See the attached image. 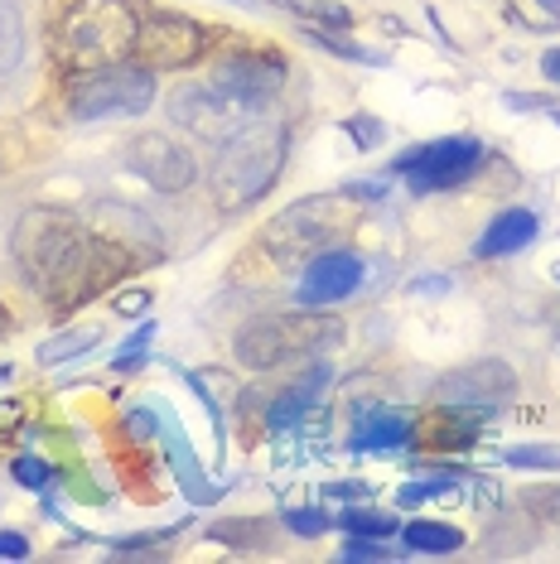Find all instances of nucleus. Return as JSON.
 I'll use <instances>...</instances> for the list:
<instances>
[{
	"label": "nucleus",
	"instance_id": "obj_1",
	"mask_svg": "<svg viewBox=\"0 0 560 564\" xmlns=\"http://www.w3.org/2000/svg\"><path fill=\"white\" fill-rule=\"evenodd\" d=\"M10 256H15L20 275L30 280L44 300L58 310L87 304L97 290H107L126 265H131V247L87 232L73 213L63 208H30L10 232Z\"/></svg>",
	"mask_w": 560,
	"mask_h": 564
},
{
	"label": "nucleus",
	"instance_id": "obj_2",
	"mask_svg": "<svg viewBox=\"0 0 560 564\" xmlns=\"http://www.w3.org/2000/svg\"><path fill=\"white\" fill-rule=\"evenodd\" d=\"M290 160V131L286 126H241L237 135L223 140L218 160H213L208 188L223 213H247L276 188L280 170Z\"/></svg>",
	"mask_w": 560,
	"mask_h": 564
},
{
	"label": "nucleus",
	"instance_id": "obj_3",
	"mask_svg": "<svg viewBox=\"0 0 560 564\" xmlns=\"http://www.w3.org/2000/svg\"><path fill=\"white\" fill-rule=\"evenodd\" d=\"M363 203L358 188H334V194H310L300 203H290L286 213H276L261 227V251H271L280 265L304 261V256H320L329 247H338L343 237L358 227Z\"/></svg>",
	"mask_w": 560,
	"mask_h": 564
},
{
	"label": "nucleus",
	"instance_id": "obj_4",
	"mask_svg": "<svg viewBox=\"0 0 560 564\" xmlns=\"http://www.w3.org/2000/svg\"><path fill=\"white\" fill-rule=\"evenodd\" d=\"M343 343V318L324 314V310H295V314H266L237 328L233 348L237 362L251 371H276L304 357H320Z\"/></svg>",
	"mask_w": 560,
	"mask_h": 564
},
{
	"label": "nucleus",
	"instance_id": "obj_5",
	"mask_svg": "<svg viewBox=\"0 0 560 564\" xmlns=\"http://www.w3.org/2000/svg\"><path fill=\"white\" fill-rule=\"evenodd\" d=\"M140 20L131 0H73L58 24V58L73 73H93L136 54Z\"/></svg>",
	"mask_w": 560,
	"mask_h": 564
},
{
	"label": "nucleus",
	"instance_id": "obj_6",
	"mask_svg": "<svg viewBox=\"0 0 560 564\" xmlns=\"http://www.w3.org/2000/svg\"><path fill=\"white\" fill-rule=\"evenodd\" d=\"M155 107V73L146 63H107L93 73H73L68 83V111L73 121H117V117H146Z\"/></svg>",
	"mask_w": 560,
	"mask_h": 564
},
{
	"label": "nucleus",
	"instance_id": "obj_7",
	"mask_svg": "<svg viewBox=\"0 0 560 564\" xmlns=\"http://www.w3.org/2000/svg\"><path fill=\"white\" fill-rule=\"evenodd\" d=\"M478 164H483L478 135H444V140H430V145H416L406 155H397L391 174H401L411 194H450Z\"/></svg>",
	"mask_w": 560,
	"mask_h": 564
},
{
	"label": "nucleus",
	"instance_id": "obj_8",
	"mask_svg": "<svg viewBox=\"0 0 560 564\" xmlns=\"http://www.w3.org/2000/svg\"><path fill=\"white\" fill-rule=\"evenodd\" d=\"M208 48V30L189 15H155L140 24L136 34V63L155 68H194Z\"/></svg>",
	"mask_w": 560,
	"mask_h": 564
},
{
	"label": "nucleus",
	"instance_id": "obj_9",
	"mask_svg": "<svg viewBox=\"0 0 560 564\" xmlns=\"http://www.w3.org/2000/svg\"><path fill=\"white\" fill-rule=\"evenodd\" d=\"M126 170H131L136 178H146L155 194H184V188L198 178L194 155H189L180 140H170L164 131L136 135L131 145H126Z\"/></svg>",
	"mask_w": 560,
	"mask_h": 564
},
{
	"label": "nucleus",
	"instance_id": "obj_10",
	"mask_svg": "<svg viewBox=\"0 0 560 564\" xmlns=\"http://www.w3.org/2000/svg\"><path fill=\"white\" fill-rule=\"evenodd\" d=\"M208 83L218 87L223 97H233L241 111H261V107H271L280 97V87H286V63L271 54H233L213 68Z\"/></svg>",
	"mask_w": 560,
	"mask_h": 564
},
{
	"label": "nucleus",
	"instance_id": "obj_11",
	"mask_svg": "<svg viewBox=\"0 0 560 564\" xmlns=\"http://www.w3.org/2000/svg\"><path fill=\"white\" fill-rule=\"evenodd\" d=\"M363 256L358 251H343V247H329L320 256H310L304 265V280H300V310H334L338 300H348L353 290L363 285Z\"/></svg>",
	"mask_w": 560,
	"mask_h": 564
},
{
	"label": "nucleus",
	"instance_id": "obj_12",
	"mask_svg": "<svg viewBox=\"0 0 560 564\" xmlns=\"http://www.w3.org/2000/svg\"><path fill=\"white\" fill-rule=\"evenodd\" d=\"M170 117L180 121V126H189L194 135H203V140H213V145H223L227 135H237L241 131V107L233 97H223L213 83H189V87H180V93L170 97Z\"/></svg>",
	"mask_w": 560,
	"mask_h": 564
},
{
	"label": "nucleus",
	"instance_id": "obj_13",
	"mask_svg": "<svg viewBox=\"0 0 560 564\" xmlns=\"http://www.w3.org/2000/svg\"><path fill=\"white\" fill-rule=\"evenodd\" d=\"M517 391V371L498 362V357H483V362H469L460 371L435 387V401L440 405H483V410H498L507 395Z\"/></svg>",
	"mask_w": 560,
	"mask_h": 564
},
{
	"label": "nucleus",
	"instance_id": "obj_14",
	"mask_svg": "<svg viewBox=\"0 0 560 564\" xmlns=\"http://www.w3.org/2000/svg\"><path fill=\"white\" fill-rule=\"evenodd\" d=\"M329 381H334V371H329V362H320V367H304L295 381H290L286 391L276 395L271 405H266V425L271 430H290V425H300L304 415L314 410V401L329 391Z\"/></svg>",
	"mask_w": 560,
	"mask_h": 564
},
{
	"label": "nucleus",
	"instance_id": "obj_15",
	"mask_svg": "<svg viewBox=\"0 0 560 564\" xmlns=\"http://www.w3.org/2000/svg\"><path fill=\"white\" fill-rule=\"evenodd\" d=\"M483 420H493V410H483V405H444V410L430 415L426 444L435 448V454H464V448H474Z\"/></svg>",
	"mask_w": 560,
	"mask_h": 564
},
{
	"label": "nucleus",
	"instance_id": "obj_16",
	"mask_svg": "<svg viewBox=\"0 0 560 564\" xmlns=\"http://www.w3.org/2000/svg\"><path fill=\"white\" fill-rule=\"evenodd\" d=\"M411 444V415L406 410H367V415L353 425L348 448L353 454H397V448Z\"/></svg>",
	"mask_w": 560,
	"mask_h": 564
},
{
	"label": "nucleus",
	"instance_id": "obj_17",
	"mask_svg": "<svg viewBox=\"0 0 560 564\" xmlns=\"http://www.w3.org/2000/svg\"><path fill=\"white\" fill-rule=\"evenodd\" d=\"M531 241H537V213L507 208V213H498L488 227H483V237L474 241V256L478 261H498V256H513L521 247H531Z\"/></svg>",
	"mask_w": 560,
	"mask_h": 564
},
{
	"label": "nucleus",
	"instance_id": "obj_18",
	"mask_svg": "<svg viewBox=\"0 0 560 564\" xmlns=\"http://www.w3.org/2000/svg\"><path fill=\"white\" fill-rule=\"evenodd\" d=\"M160 430L170 434V458H174V473H180V482L189 487V497L194 502H218L223 497V487H213L208 478H198V468H194V458H189V444H184V434H180V420H174V410H164L160 415Z\"/></svg>",
	"mask_w": 560,
	"mask_h": 564
},
{
	"label": "nucleus",
	"instance_id": "obj_19",
	"mask_svg": "<svg viewBox=\"0 0 560 564\" xmlns=\"http://www.w3.org/2000/svg\"><path fill=\"white\" fill-rule=\"evenodd\" d=\"M401 535L420 555H454V550H464V531L450 521H411L401 525Z\"/></svg>",
	"mask_w": 560,
	"mask_h": 564
},
{
	"label": "nucleus",
	"instance_id": "obj_20",
	"mask_svg": "<svg viewBox=\"0 0 560 564\" xmlns=\"http://www.w3.org/2000/svg\"><path fill=\"white\" fill-rule=\"evenodd\" d=\"M24 63V15L20 0H0V83Z\"/></svg>",
	"mask_w": 560,
	"mask_h": 564
},
{
	"label": "nucleus",
	"instance_id": "obj_21",
	"mask_svg": "<svg viewBox=\"0 0 560 564\" xmlns=\"http://www.w3.org/2000/svg\"><path fill=\"white\" fill-rule=\"evenodd\" d=\"M97 338H101L97 328H73V333H63V338H49L44 348H40V362L44 367H58V362H68V357H83V352L97 348Z\"/></svg>",
	"mask_w": 560,
	"mask_h": 564
},
{
	"label": "nucleus",
	"instance_id": "obj_22",
	"mask_svg": "<svg viewBox=\"0 0 560 564\" xmlns=\"http://www.w3.org/2000/svg\"><path fill=\"white\" fill-rule=\"evenodd\" d=\"M507 468H537V473H560V444H507L503 448Z\"/></svg>",
	"mask_w": 560,
	"mask_h": 564
},
{
	"label": "nucleus",
	"instance_id": "obj_23",
	"mask_svg": "<svg viewBox=\"0 0 560 564\" xmlns=\"http://www.w3.org/2000/svg\"><path fill=\"white\" fill-rule=\"evenodd\" d=\"M343 531H348V535H373V541H387V535H397L401 525H397V517H387V511L353 507V511H343Z\"/></svg>",
	"mask_w": 560,
	"mask_h": 564
},
{
	"label": "nucleus",
	"instance_id": "obj_24",
	"mask_svg": "<svg viewBox=\"0 0 560 564\" xmlns=\"http://www.w3.org/2000/svg\"><path fill=\"white\" fill-rule=\"evenodd\" d=\"M276 6L295 10V15H304V20H320V24H334V30H348V24H353V15H348V6H338V0H276Z\"/></svg>",
	"mask_w": 560,
	"mask_h": 564
},
{
	"label": "nucleus",
	"instance_id": "obj_25",
	"mask_svg": "<svg viewBox=\"0 0 560 564\" xmlns=\"http://www.w3.org/2000/svg\"><path fill=\"white\" fill-rule=\"evenodd\" d=\"M507 15L527 30H551L560 24V0H507Z\"/></svg>",
	"mask_w": 560,
	"mask_h": 564
},
{
	"label": "nucleus",
	"instance_id": "obj_26",
	"mask_svg": "<svg viewBox=\"0 0 560 564\" xmlns=\"http://www.w3.org/2000/svg\"><path fill=\"white\" fill-rule=\"evenodd\" d=\"M521 511H527L531 521H541V525H560V487H527L521 492Z\"/></svg>",
	"mask_w": 560,
	"mask_h": 564
},
{
	"label": "nucleus",
	"instance_id": "obj_27",
	"mask_svg": "<svg viewBox=\"0 0 560 564\" xmlns=\"http://www.w3.org/2000/svg\"><path fill=\"white\" fill-rule=\"evenodd\" d=\"M280 525H286V531H295V535H304V541H314V535L329 531V517L320 507H295V511H286V517H280Z\"/></svg>",
	"mask_w": 560,
	"mask_h": 564
},
{
	"label": "nucleus",
	"instance_id": "obj_28",
	"mask_svg": "<svg viewBox=\"0 0 560 564\" xmlns=\"http://www.w3.org/2000/svg\"><path fill=\"white\" fill-rule=\"evenodd\" d=\"M10 478H15L20 487H34V492H40V487H49L54 473H49V464H44L40 454H20L15 464H10Z\"/></svg>",
	"mask_w": 560,
	"mask_h": 564
},
{
	"label": "nucleus",
	"instance_id": "obj_29",
	"mask_svg": "<svg viewBox=\"0 0 560 564\" xmlns=\"http://www.w3.org/2000/svg\"><path fill=\"white\" fill-rule=\"evenodd\" d=\"M150 338H155V324H140L136 333H131V343L111 357V371H136L140 367V357H146V348H150Z\"/></svg>",
	"mask_w": 560,
	"mask_h": 564
},
{
	"label": "nucleus",
	"instance_id": "obj_30",
	"mask_svg": "<svg viewBox=\"0 0 560 564\" xmlns=\"http://www.w3.org/2000/svg\"><path fill=\"white\" fill-rule=\"evenodd\" d=\"M440 492H454V473H440V478H430V482H406L397 492V502L401 507H420L426 497H440Z\"/></svg>",
	"mask_w": 560,
	"mask_h": 564
},
{
	"label": "nucleus",
	"instance_id": "obj_31",
	"mask_svg": "<svg viewBox=\"0 0 560 564\" xmlns=\"http://www.w3.org/2000/svg\"><path fill=\"white\" fill-rule=\"evenodd\" d=\"M257 531H261V521H218L208 535L213 541H227V545H257V541H266Z\"/></svg>",
	"mask_w": 560,
	"mask_h": 564
},
{
	"label": "nucleus",
	"instance_id": "obj_32",
	"mask_svg": "<svg viewBox=\"0 0 560 564\" xmlns=\"http://www.w3.org/2000/svg\"><path fill=\"white\" fill-rule=\"evenodd\" d=\"M310 44H320V48H329V54H338V58H358V63H381V54H367L363 44H343V40H329V34H320V30H300Z\"/></svg>",
	"mask_w": 560,
	"mask_h": 564
},
{
	"label": "nucleus",
	"instance_id": "obj_33",
	"mask_svg": "<svg viewBox=\"0 0 560 564\" xmlns=\"http://www.w3.org/2000/svg\"><path fill=\"white\" fill-rule=\"evenodd\" d=\"M343 131H348L353 140H358V150H373V145H381V121H373V117H353L348 126H343Z\"/></svg>",
	"mask_w": 560,
	"mask_h": 564
},
{
	"label": "nucleus",
	"instance_id": "obj_34",
	"mask_svg": "<svg viewBox=\"0 0 560 564\" xmlns=\"http://www.w3.org/2000/svg\"><path fill=\"white\" fill-rule=\"evenodd\" d=\"M391 550L381 545V541H373V535H353L348 545H343V560H387Z\"/></svg>",
	"mask_w": 560,
	"mask_h": 564
},
{
	"label": "nucleus",
	"instance_id": "obj_35",
	"mask_svg": "<svg viewBox=\"0 0 560 564\" xmlns=\"http://www.w3.org/2000/svg\"><path fill=\"white\" fill-rule=\"evenodd\" d=\"M174 535H180V531H146V535H126V541H117V550H126V555H131V550L164 545V541H174Z\"/></svg>",
	"mask_w": 560,
	"mask_h": 564
},
{
	"label": "nucleus",
	"instance_id": "obj_36",
	"mask_svg": "<svg viewBox=\"0 0 560 564\" xmlns=\"http://www.w3.org/2000/svg\"><path fill=\"white\" fill-rule=\"evenodd\" d=\"M30 555V541L20 531H0V560H24Z\"/></svg>",
	"mask_w": 560,
	"mask_h": 564
},
{
	"label": "nucleus",
	"instance_id": "obj_37",
	"mask_svg": "<svg viewBox=\"0 0 560 564\" xmlns=\"http://www.w3.org/2000/svg\"><path fill=\"white\" fill-rule=\"evenodd\" d=\"M450 285H454L450 275H426V280H416L411 285V294H450Z\"/></svg>",
	"mask_w": 560,
	"mask_h": 564
},
{
	"label": "nucleus",
	"instance_id": "obj_38",
	"mask_svg": "<svg viewBox=\"0 0 560 564\" xmlns=\"http://www.w3.org/2000/svg\"><path fill=\"white\" fill-rule=\"evenodd\" d=\"M329 497H338V502H353V497H367V482H334V487H324Z\"/></svg>",
	"mask_w": 560,
	"mask_h": 564
},
{
	"label": "nucleus",
	"instance_id": "obj_39",
	"mask_svg": "<svg viewBox=\"0 0 560 564\" xmlns=\"http://www.w3.org/2000/svg\"><path fill=\"white\" fill-rule=\"evenodd\" d=\"M541 73L560 87V48H546V54H541Z\"/></svg>",
	"mask_w": 560,
	"mask_h": 564
},
{
	"label": "nucleus",
	"instance_id": "obj_40",
	"mask_svg": "<svg viewBox=\"0 0 560 564\" xmlns=\"http://www.w3.org/2000/svg\"><path fill=\"white\" fill-rule=\"evenodd\" d=\"M117 310H121V314H140V310H146V294H121Z\"/></svg>",
	"mask_w": 560,
	"mask_h": 564
},
{
	"label": "nucleus",
	"instance_id": "obj_41",
	"mask_svg": "<svg viewBox=\"0 0 560 564\" xmlns=\"http://www.w3.org/2000/svg\"><path fill=\"white\" fill-rule=\"evenodd\" d=\"M15 420H20V405L0 401V430H6V425H15Z\"/></svg>",
	"mask_w": 560,
	"mask_h": 564
},
{
	"label": "nucleus",
	"instance_id": "obj_42",
	"mask_svg": "<svg viewBox=\"0 0 560 564\" xmlns=\"http://www.w3.org/2000/svg\"><path fill=\"white\" fill-rule=\"evenodd\" d=\"M10 377H15V367H0V381H10Z\"/></svg>",
	"mask_w": 560,
	"mask_h": 564
},
{
	"label": "nucleus",
	"instance_id": "obj_43",
	"mask_svg": "<svg viewBox=\"0 0 560 564\" xmlns=\"http://www.w3.org/2000/svg\"><path fill=\"white\" fill-rule=\"evenodd\" d=\"M6 328H10V314H6V310H0V333H6Z\"/></svg>",
	"mask_w": 560,
	"mask_h": 564
},
{
	"label": "nucleus",
	"instance_id": "obj_44",
	"mask_svg": "<svg viewBox=\"0 0 560 564\" xmlns=\"http://www.w3.org/2000/svg\"><path fill=\"white\" fill-rule=\"evenodd\" d=\"M551 275H556V280H560V261H556V271H551Z\"/></svg>",
	"mask_w": 560,
	"mask_h": 564
}]
</instances>
